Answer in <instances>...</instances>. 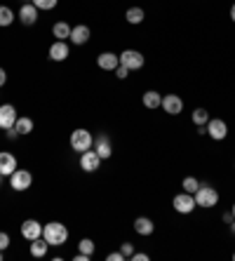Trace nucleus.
<instances>
[{"label": "nucleus", "mask_w": 235, "mask_h": 261, "mask_svg": "<svg viewBox=\"0 0 235 261\" xmlns=\"http://www.w3.org/2000/svg\"><path fill=\"white\" fill-rule=\"evenodd\" d=\"M42 238L49 243V247H61L68 240V228L61 221H49L42 226Z\"/></svg>", "instance_id": "f257e3e1"}, {"label": "nucleus", "mask_w": 235, "mask_h": 261, "mask_svg": "<svg viewBox=\"0 0 235 261\" xmlns=\"http://www.w3.org/2000/svg\"><path fill=\"white\" fill-rule=\"evenodd\" d=\"M195 198V205L198 207H205V210H212V207L219 205V191L210 184H200V189L193 193Z\"/></svg>", "instance_id": "f03ea898"}, {"label": "nucleus", "mask_w": 235, "mask_h": 261, "mask_svg": "<svg viewBox=\"0 0 235 261\" xmlns=\"http://www.w3.org/2000/svg\"><path fill=\"white\" fill-rule=\"evenodd\" d=\"M92 146H94V137H92L90 129H73L71 132V148L75 153H85V151H90Z\"/></svg>", "instance_id": "7ed1b4c3"}, {"label": "nucleus", "mask_w": 235, "mask_h": 261, "mask_svg": "<svg viewBox=\"0 0 235 261\" xmlns=\"http://www.w3.org/2000/svg\"><path fill=\"white\" fill-rule=\"evenodd\" d=\"M10 179V189L17 191V193H24V191L31 189V184H33V174H31L29 170H14L12 174L7 176Z\"/></svg>", "instance_id": "20e7f679"}, {"label": "nucleus", "mask_w": 235, "mask_h": 261, "mask_svg": "<svg viewBox=\"0 0 235 261\" xmlns=\"http://www.w3.org/2000/svg\"><path fill=\"white\" fill-rule=\"evenodd\" d=\"M172 207H174L179 214H191L198 205H195L193 193H186V191H181V193H176L174 198H172Z\"/></svg>", "instance_id": "39448f33"}, {"label": "nucleus", "mask_w": 235, "mask_h": 261, "mask_svg": "<svg viewBox=\"0 0 235 261\" xmlns=\"http://www.w3.org/2000/svg\"><path fill=\"white\" fill-rule=\"evenodd\" d=\"M118 57H120L122 66H127L129 71H139V68H144V64H146L144 55H141L139 49H125V52H120Z\"/></svg>", "instance_id": "423d86ee"}, {"label": "nucleus", "mask_w": 235, "mask_h": 261, "mask_svg": "<svg viewBox=\"0 0 235 261\" xmlns=\"http://www.w3.org/2000/svg\"><path fill=\"white\" fill-rule=\"evenodd\" d=\"M205 129L214 141H223L226 137H228V125H226V120H221V118H210L207 125H205Z\"/></svg>", "instance_id": "0eeeda50"}, {"label": "nucleus", "mask_w": 235, "mask_h": 261, "mask_svg": "<svg viewBox=\"0 0 235 261\" xmlns=\"http://www.w3.org/2000/svg\"><path fill=\"white\" fill-rule=\"evenodd\" d=\"M101 163L103 160L99 158V153L97 151H85V153H80V170L83 172H97L99 167H101Z\"/></svg>", "instance_id": "6e6552de"}, {"label": "nucleus", "mask_w": 235, "mask_h": 261, "mask_svg": "<svg viewBox=\"0 0 235 261\" xmlns=\"http://www.w3.org/2000/svg\"><path fill=\"white\" fill-rule=\"evenodd\" d=\"M17 118H19V113L12 103H3L0 106V129H12Z\"/></svg>", "instance_id": "1a4fd4ad"}, {"label": "nucleus", "mask_w": 235, "mask_h": 261, "mask_svg": "<svg viewBox=\"0 0 235 261\" xmlns=\"http://www.w3.org/2000/svg\"><path fill=\"white\" fill-rule=\"evenodd\" d=\"M160 109H163L165 113H169V116H179L181 111H184V99H181L179 94H165Z\"/></svg>", "instance_id": "9d476101"}, {"label": "nucleus", "mask_w": 235, "mask_h": 261, "mask_svg": "<svg viewBox=\"0 0 235 261\" xmlns=\"http://www.w3.org/2000/svg\"><path fill=\"white\" fill-rule=\"evenodd\" d=\"M38 12H40V10H38L33 3H24V5L19 7V21L24 26H33L38 21Z\"/></svg>", "instance_id": "9b49d317"}, {"label": "nucleus", "mask_w": 235, "mask_h": 261, "mask_svg": "<svg viewBox=\"0 0 235 261\" xmlns=\"http://www.w3.org/2000/svg\"><path fill=\"white\" fill-rule=\"evenodd\" d=\"M21 236H24L29 243L36 240V238H42V224L36 221V219H26L24 224H21Z\"/></svg>", "instance_id": "f8f14e48"}, {"label": "nucleus", "mask_w": 235, "mask_h": 261, "mask_svg": "<svg viewBox=\"0 0 235 261\" xmlns=\"http://www.w3.org/2000/svg\"><path fill=\"white\" fill-rule=\"evenodd\" d=\"M68 55H71V47H68L66 40H55L49 47V59L52 61H66Z\"/></svg>", "instance_id": "ddd939ff"}, {"label": "nucleus", "mask_w": 235, "mask_h": 261, "mask_svg": "<svg viewBox=\"0 0 235 261\" xmlns=\"http://www.w3.org/2000/svg\"><path fill=\"white\" fill-rule=\"evenodd\" d=\"M118 64H120V57L115 55V52H101V55L97 57V66L101 68V71H115Z\"/></svg>", "instance_id": "4468645a"}, {"label": "nucleus", "mask_w": 235, "mask_h": 261, "mask_svg": "<svg viewBox=\"0 0 235 261\" xmlns=\"http://www.w3.org/2000/svg\"><path fill=\"white\" fill-rule=\"evenodd\" d=\"M94 151L99 153V158L101 160H109L111 155H113V146H111V141H109L106 134H99L97 139H94Z\"/></svg>", "instance_id": "2eb2a0df"}, {"label": "nucleus", "mask_w": 235, "mask_h": 261, "mask_svg": "<svg viewBox=\"0 0 235 261\" xmlns=\"http://www.w3.org/2000/svg\"><path fill=\"white\" fill-rule=\"evenodd\" d=\"M90 36H92V31H90V26H85V24H78V26H73L71 29V40L73 45H85L87 40H90Z\"/></svg>", "instance_id": "dca6fc26"}, {"label": "nucleus", "mask_w": 235, "mask_h": 261, "mask_svg": "<svg viewBox=\"0 0 235 261\" xmlns=\"http://www.w3.org/2000/svg\"><path fill=\"white\" fill-rule=\"evenodd\" d=\"M14 170H17V158L10 151H0V174L10 176Z\"/></svg>", "instance_id": "f3484780"}, {"label": "nucleus", "mask_w": 235, "mask_h": 261, "mask_svg": "<svg viewBox=\"0 0 235 261\" xmlns=\"http://www.w3.org/2000/svg\"><path fill=\"white\" fill-rule=\"evenodd\" d=\"M134 231H137L139 236L148 238V236H153V233H155V224H153L148 217H137V219H134Z\"/></svg>", "instance_id": "a211bd4d"}, {"label": "nucleus", "mask_w": 235, "mask_h": 261, "mask_svg": "<svg viewBox=\"0 0 235 261\" xmlns=\"http://www.w3.org/2000/svg\"><path fill=\"white\" fill-rule=\"evenodd\" d=\"M47 249H49V243L45 240V238H36V240H31V256H36V259H42V256L47 254Z\"/></svg>", "instance_id": "6ab92c4d"}, {"label": "nucleus", "mask_w": 235, "mask_h": 261, "mask_svg": "<svg viewBox=\"0 0 235 261\" xmlns=\"http://www.w3.org/2000/svg\"><path fill=\"white\" fill-rule=\"evenodd\" d=\"M144 106H146V109H151V111L160 109V106H163V94H160V92H155V90L144 92Z\"/></svg>", "instance_id": "aec40b11"}, {"label": "nucleus", "mask_w": 235, "mask_h": 261, "mask_svg": "<svg viewBox=\"0 0 235 261\" xmlns=\"http://www.w3.org/2000/svg\"><path fill=\"white\" fill-rule=\"evenodd\" d=\"M14 129H17L19 137H26V134L33 132V120L29 116H19L17 122H14Z\"/></svg>", "instance_id": "412c9836"}, {"label": "nucleus", "mask_w": 235, "mask_h": 261, "mask_svg": "<svg viewBox=\"0 0 235 261\" xmlns=\"http://www.w3.org/2000/svg\"><path fill=\"white\" fill-rule=\"evenodd\" d=\"M71 29L73 26H68L66 21H57V24L52 26V36H55L57 40H68V38H71Z\"/></svg>", "instance_id": "4be33fe9"}, {"label": "nucleus", "mask_w": 235, "mask_h": 261, "mask_svg": "<svg viewBox=\"0 0 235 261\" xmlns=\"http://www.w3.org/2000/svg\"><path fill=\"white\" fill-rule=\"evenodd\" d=\"M125 19H127V24L137 26V24H141V21L146 19V12L141 10V7H129V10L125 12Z\"/></svg>", "instance_id": "5701e85b"}, {"label": "nucleus", "mask_w": 235, "mask_h": 261, "mask_svg": "<svg viewBox=\"0 0 235 261\" xmlns=\"http://www.w3.org/2000/svg\"><path fill=\"white\" fill-rule=\"evenodd\" d=\"M14 19H17V17H14V12L10 10V7H7V5H0V26H3V29L12 26Z\"/></svg>", "instance_id": "b1692460"}, {"label": "nucleus", "mask_w": 235, "mask_h": 261, "mask_svg": "<svg viewBox=\"0 0 235 261\" xmlns=\"http://www.w3.org/2000/svg\"><path fill=\"white\" fill-rule=\"evenodd\" d=\"M191 118H193V125H198V127H205L207 120H210V113H207V109H195Z\"/></svg>", "instance_id": "393cba45"}, {"label": "nucleus", "mask_w": 235, "mask_h": 261, "mask_svg": "<svg viewBox=\"0 0 235 261\" xmlns=\"http://www.w3.org/2000/svg\"><path fill=\"white\" fill-rule=\"evenodd\" d=\"M94 249H97V245H94V240H90V238H83L78 243V252H83V254H94Z\"/></svg>", "instance_id": "a878e982"}, {"label": "nucleus", "mask_w": 235, "mask_h": 261, "mask_svg": "<svg viewBox=\"0 0 235 261\" xmlns=\"http://www.w3.org/2000/svg\"><path fill=\"white\" fill-rule=\"evenodd\" d=\"M181 189L186 191V193H195V191L200 189V181L195 179V176H186V179H184V184H181Z\"/></svg>", "instance_id": "bb28decb"}, {"label": "nucleus", "mask_w": 235, "mask_h": 261, "mask_svg": "<svg viewBox=\"0 0 235 261\" xmlns=\"http://www.w3.org/2000/svg\"><path fill=\"white\" fill-rule=\"evenodd\" d=\"M31 3H33V5H36L38 10H42V12H47V10H55L59 0H31Z\"/></svg>", "instance_id": "cd10ccee"}, {"label": "nucleus", "mask_w": 235, "mask_h": 261, "mask_svg": "<svg viewBox=\"0 0 235 261\" xmlns=\"http://www.w3.org/2000/svg\"><path fill=\"white\" fill-rule=\"evenodd\" d=\"M120 252H122V256H125V259H129V256L134 254V245L132 243H122L120 245Z\"/></svg>", "instance_id": "c85d7f7f"}, {"label": "nucleus", "mask_w": 235, "mask_h": 261, "mask_svg": "<svg viewBox=\"0 0 235 261\" xmlns=\"http://www.w3.org/2000/svg\"><path fill=\"white\" fill-rule=\"evenodd\" d=\"M115 75H118V80H125L127 75H129V68L122 66V64H118V68H115Z\"/></svg>", "instance_id": "c756f323"}, {"label": "nucleus", "mask_w": 235, "mask_h": 261, "mask_svg": "<svg viewBox=\"0 0 235 261\" xmlns=\"http://www.w3.org/2000/svg\"><path fill=\"white\" fill-rule=\"evenodd\" d=\"M7 247H10V236H7L5 231H0V249L5 252Z\"/></svg>", "instance_id": "7c9ffc66"}, {"label": "nucleus", "mask_w": 235, "mask_h": 261, "mask_svg": "<svg viewBox=\"0 0 235 261\" xmlns=\"http://www.w3.org/2000/svg\"><path fill=\"white\" fill-rule=\"evenodd\" d=\"M129 259H132V261H148V259H151V256H148V254H144V252H134V254L129 256Z\"/></svg>", "instance_id": "2f4dec72"}, {"label": "nucleus", "mask_w": 235, "mask_h": 261, "mask_svg": "<svg viewBox=\"0 0 235 261\" xmlns=\"http://www.w3.org/2000/svg\"><path fill=\"white\" fill-rule=\"evenodd\" d=\"M106 259H109V261H125V256H122V252H111Z\"/></svg>", "instance_id": "473e14b6"}, {"label": "nucleus", "mask_w": 235, "mask_h": 261, "mask_svg": "<svg viewBox=\"0 0 235 261\" xmlns=\"http://www.w3.org/2000/svg\"><path fill=\"white\" fill-rule=\"evenodd\" d=\"M73 259H75V261H90L92 256H90V254H83V252H78V254L73 256Z\"/></svg>", "instance_id": "72a5a7b5"}, {"label": "nucleus", "mask_w": 235, "mask_h": 261, "mask_svg": "<svg viewBox=\"0 0 235 261\" xmlns=\"http://www.w3.org/2000/svg\"><path fill=\"white\" fill-rule=\"evenodd\" d=\"M7 83V73H5V68H0V87Z\"/></svg>", "instance_id": "f704fd0d"}, {"label": "nucleus", "mask_w": 235, "mask_h": 261, "mask_svg": "<svg viewBox=\"0 0 235 261\" xmlns=\"http://www.w3.org/2000/svg\"><path fill=\"white\" fill-rule=\"evenodd\" d=\"M233 212H223V221H226V224H230V221H233Z\"/></svg>", "instance_id": "c9c22d12"}, {"label": "nucleus", "mask_w": 235, "mask_h": 261, "mask_svg": "<svg viewBox=\"0 0 235 261\" xmlns=\"http://www.w3.org/2000/svg\"><path fill=\"white\" fill-rule=\"evenodd\" d=\"M230 19H233V21H235V3H233V5H230Z\"/></svg>", "instance_id": "e433bc0d"}, {"label": "nucleus", "mask_w": 235, "mask_h": 261, "mask_svg": "<svg viewBox=\"0 0 235 261\" xmlns=\"http://www.w3.org/2000/svg\"><path fill=\"white\" fill-rule=\"evenodd\" d=\"M228 226H230V233H233V236H235V219H233V221H230Z\"/></svg>", "instance_id": "4c0bfd02"}, {"label": "nucleus", "mask_w": 235, "mask_h": 261, "mask_svg": "<svg viewBox=\"0 0 235 261\" xmlns=\"http://www.w3.org/2000/svg\"><path fill=\"white\" fill-rule=\"evenodd\" d=\"M230 212H233V217H235V202H233V207H230Z\"/></svg>", "instance_id": "58836bf2"}, {"label": "nucleus", "mask_w": 235, "mask_h": 261, "mask_svg": "<svg viewBox=\"0 0 235 261\" xmlns=\"http://www.w3.org/2000/svg\"><path fill=\"white\" fill-rule=\"evenodd\" d=\"M0 261H3V249H0Z\"/></svg>", "instance_id": "ea45409f"}, {"label": "nucleus", "mask_w": 235, "mask_h": 261, "mask_svg": "<svg viewBox=\"0 0 235 261\" xmlns=\"http://www.w3.org/2000/svg\"><path fill=\"white\" fill-rule=\"evenodd\" d=\"M233 261H235V254H233Z\"/></svg>", "instance_id": "a19ab883"}]
</instances>
